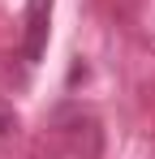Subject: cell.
I'll list each match as a JSON object with an SVG mask.
<instances>
[{
	"label": "cell",
	"instance_id": "7a4b0ae2",
	"mask_svg": "<svg viewBox=\"0 0 155 159\" xmlns=\"http://www.w3.org/2000/svg\"><path fill=\"white\" fill-rule=\"evenodd\" d=\"M13 125H17V116H13L9 107H0V138H4V133H13Z\"/></svg>",
	"mask_w": 155,
	"mask_h": 159
},
{
	"label": "cell",
	"instance_id": "6da1fadb",
	"mask_svg": "<svg viewBox=\"0 0 155 159\" xmlns=\"http://www.w3.org/2000/svg\"><path fill=\"white\" fill-rule=\"evenodd\" d=\"M48 17H52V0H30L26 4V39H22V56L35 65L43 48H48Z\"/></svg>",
	"mask_w": 155,
	"mask_h": 159
}]
</instances>
